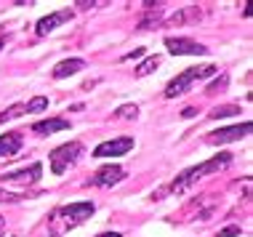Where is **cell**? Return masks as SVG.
Masks as SVG:
<instances>
[{
	"label": "cell",
	"instance_id": "1",
	"mask_svg": "<svg viewBox=\"0 0 253 237\" xmlns=\"http://www.w3.org/2000/svg\"><path fill=\"white\" fill-rule=\"evenodd\" d=\"M232 162V155L229 152H221V155H216V158H211L208 162H200V165H195V168H189V171H184L179 179L173 181V192H184V189H189L195 184L200 176H208V173H218V171H224Z\"/></svg>",
	"mask_w": 253,
	"mask_h": 237
},
{
	"label": "cell",
	"instance_id": "2",
	"mask_svg": "<svg viewBox=\"0 0 253 237\" xmlns=\"http://www.w3.org/2000/svg\"><path fill=\"white\" fill-rule=\"evenodd\" d=\"M216 67H189V70H184L179 78H173L166 88V99H176V96H184V93L189 91V85L195 83V80H205L211 75H216Z\"/></svg>",
	"mask_w": 253,
	"mask_h": 237
},
{
	"label": "cell",
	"instance_id": "3",
	"mask_svg": "<svg viewBox=\"0 0 253 237\" xmlns=\"http://www.w3.org/2000/svg\"><path fill=\"white\" fill-rule=\"evenodd\" d=\"M93 211H96V205H93V202H70V205L59 208V211L53 213V219L64 221V224L59 227V232H64V229L78 227V224H83L85 219H91Z\"/></svg>",
	"mask_w": 253,
	"mask_h": 237
},
{
	"label": "cell",
	"instance_id": "4",
	"mask_svg": "<svg viewBox=\"0 0 253 237\" xmlns=\"http://www.w3.org/2000/svg\"><path fill=\"white\" fill-rule=\"evenodd\" d=\"M83 155V147L78 144V141H70V144H61L59 150L51 152V171L61 176L67 171V168L72 165V162H78V158Z\"/></svg>",
	"mask_w": 253,
	"mask_h": 237
},
{
	"label": "cell",
	"instance_id": "5",
	"mask_svg": "<svg viewBox=\"0 0 253 237\" xmlns=\"http://www.w3.org/2000/svg\"><path fill=\"white\" fill-rule=\"evenodd\" d=\"M166 48L173 53V56H205L208 48L197 40L189 38H166Z\"/></svg>",
	"mask_w": 253,
	"mask_h": 237
},
{
	"label": "cell",
	"instance_id": "6",
	"mask_svg": "<svg viewBox=\"0 0 253 237\" xmlns=\"http://www.w3.org/2000/svg\"><path fill=\"white\" fill-rule=\"evenodd\" d=\"M128 150H133V139L131 136H120L112 141H101V144L93 150V158H120Z\"/></svg>",
	"mask_w": 253,
	"mask_h": 237
},
{
	"label": "cell",
	"instance_id": "7",
	"mask_svg": "<svg viewBox=\"0 0 253 237\" xmlns=\"http://www.w3.org/2000/svg\"><path fill=\"white\" fill-rule=\"evenodd\" d=\"M251 133V123H243V125H232V128H218V131L208 133V141L211 144H227V141H237L243 136Z\"/></svg>",
	"mask_w": 253,
	"mask_h": 237
},
{
	"label": "cell",
	"instance_id": "8",
	"mask_svg": "<svg viewBox=\"0 0 253 237\" xmlns=\"http://www.w3.org/2000/svg\"><path fill=\"white\" fill-rule=\"evenodd\" d=\"M123 176H126V171H123L120 165H112V162H109V165L99 168L96 176L91 179V184H93V187H104V189H107V187L120 184V181H123Z\"/></svg>",
	"mask_w": 253,
	"mask_h": 237
},
{
	"label": "cell",
	"instance_id": "9",
	"mask_svg": "<svg viewBox=\"0 0 253 237\" xmlns=\"http://www.w3.org/2000/svg\"><path fill=\"white\" fill-rule=\"evenodd\" d=\"M70 19H72V11H70V8L56 11V13H48V16H43V19L38 22V35H48V32H53L59 24L70 22Z\"/></svg>",
	"mask_w": 253,
	"mask_h": 237
},
{
	"label": "cell",
	"instance_id": "10",
	"mask_svg": "<svg viewBox=\"0 0 253 237\" xmlns=\"http://www.w3.org/2000/svg\"><path fill=\"white\" fill-rule=\"evenodd\" d=\"M40 176H43V165H40V162H32L30 168H24V171H16V173L3 176V181H16V184H35Z\"/></svg>",
	"mask_w": 253,
	"mask_h": 237
},
{
	"label": "cell",
	"instance_id": "11",
	"mask_svg": "<svg viewBox=\"0 0 253 237\" xmlns=\"http://www.w3.org/2000/svg\"><path fill=\"white\" fill-rule=\"evenodd\" d=\"M80 70H85L83 59H64V62H59L56 67H53L51 75L56 80H64V78H70V75H75V72H80Z\"/></svg>",
	"mask_w": 253,
	"mask_h": 237
},
{
	"label": "cell",
	"instance_id": "12",
	"mask_svg": "<svg viewBox=\"0 0 253 237\" xmlns=\"http://www.w3.org/2000/svg\"><path fill=\"white\" fill-rule=\"evenodd\" d=\"M70 128V120L64 118H51V120H40V123L32 125V131L40 133V136H48V133H56V131H67Z\"/></svg>",
	"mask_w": 253,
	"mask_h": 237
},
{
	"label": "cell",
	"instance_id": "13",
	"mask_svg": "<svg viewBox=\"0 0 253 237\" xmlns=\"http://www.w3.org/2000/svg\"><path fill=\"white\" fill-rule=\"evenodd\" d=\"M19 150H22V136H19V133H5V136H0V158H13Z\"/></svg>",
	"mask_w": 253,
	"mask_h": 237
},
{
	"label": "cell",
	"instance_id": "14",
	"mask_svg": "<svg viewBox=\"0 0 253 237\" xmlns=\"http://www.w3.org/2000/svg\"><path fill=\"white\" fill-rule=\"evenodd\" d=\"M160 16H163V8H160V5H155V8H149V11H147V16L139 22V30H149L152 24H157V22H160Z\"/></svg>",
	"mask_w": 253,
	"mask_h": 237
},
{
	"label": "cell",
	"instance_id": "15",
	"mask_svg": "<svg viewBox=\"0 0 253 237\" xmlns=\"http://www.w3.org/2000/svg\"><path fill=\"white\" fill-rule=\"evenodd\" d=\"M160 67V56H147L144 62H141L139 67H136V75L139 78H144V75H149L152 70H157Z\"/></svg>",
	"mask_w": 253,
	"mask_h": 237
},
{
	"label": "cell",
	"instance_id": "16",
	"mask_svg": "<svg viewBox=\"0 0 253 237\" xmlns=\"http://www.w3.org/2000/svg\"><path fill=\"white\" fill-rule=\"evenodd\" d=\"M229 115H240V107H237V104H224V107H216V110H211L208 118L221 120V118H229Z\"/></svg>",
	"mask_w": 253,
	"mask_h": 237
},
{
	"label": "cell",
	"instance_id": "17",
	"mask_svg": "<svg viewBox=\"0 0 253 237\" xmlns=\"http://www.w3.org/2000/svg\"><path fill=\"white\" fill-rule=\"evenodd\" d=\"M24 112H27V104H24V101H19V104L8 107V110L0 115V123H5V120H16L19 115H24Z\"/></svg>",
	"mask_w": 253,
	"mask_h": 237
},
{
	"label": "cell",
	"instance_id": "18",
	"mask_svg": "<svg viewBox=\"0 0 253 237\" xmlns=\"http://www.w3.org/2000/svg\"><path fill=\"white\" fill-rule=\"evenodd\" d=\"M136 115H139V107L136 104H123V107L115 110V118H120V120H131V118H136Z\"/></svg>",
	"mask_w": 253,
	"mask_h": 237
},
{
	"label": "cell",
	"instance_id": "19",
	"mask_svg": "<svg viewBox=\"0 0 253 237\" xmlns=\"http://www.w3.org/2000/svg\"><path fill=\"white\" fill-rule=\"evenodd\" d=\"M27 104V112H40V110H48V99L45 96H35L32 101H24Z\"/></svg>",
	"mask_w": 253,
	"mask_h": 237
},
{
	"label": "cell",
	"instance_id": "20",
	"mask_svg": "<svg viewBox=\"0 0 253 237\" xmlns=\"http://www.w3.org/2000/svg\"><path fill=\"white\" fill-rule=\"evenodd\" d=\"M19 200H24L22 195L8 192V189H0V202H19Z\"/></svg>",
	"mask_w": 253,
	"mask_h": 237
},
{
	"label": "cell",
	"instance_id": "21",
	"mask_svg": "<svg viewBox=\"0 0 253 237\" xmlns=\"http://www.w3.org/2000/svg\"><path fill=\"white\" fill-rule=\"evenodd\" d=\"M235 235H240V227H237V224H232V227H227V229L218 232V237H235Z\"/></svg>",
	"mask_w": 253,
	"mask_h": 237
},
{
	"label": "cell",
	"instance_id": "22",
	"mask_svg": "<svg viewBox=\"0 0 253 237\" xmlns=\"http://www.w3.org/2000/svg\"><path fill=\"white\" fill-rule=\"evenodd\" d=\"M227 83H229V80H227V75H221V78H218V80H216V83H213V85H211V88H208V93H213V91H216V88H224V85H227Z\"/></svg>",
	"mask_w": 253,
	"mask_h": 237
},
{
	"label": "cell",
	"instance_id": "23",
	"mask_svg": "<svg viewBox=\"0 0 253 237\" xmlns=\"http://www.w3.org/2000/svg\"><path fill=\"white\" fill-rule=\"evenodd\" d=\"M141 56H144V48H136L133 53H126L123 59H126V62H131V59H141Z\"/></svg>",
	"mask_w": 253,
	"mask_h": 237
},
{
	"label": "cell",
	"instance_id": "24",
	"mask_svg": "<svg viewBox=\"0 0 253 237\" xmlns=\"http://www.w3.org/2000/svg\"><path fill=\"white\" fill-rule=\"evenodd\" d=\"M195 115H197V110H192V107H187V110L181 112V118H195Z\"/></svg>",
	"mask_w": 253,
	"mask_h": 237
},
{
	"label": "cell",
	"instance_id": "25",
	"mask_svg": "<svg viewBox=\"0 0 253 237\" xmlns=\"http://www.w3.org/2000/svg\"><path fill=\"white\" fill-rule=\"evenodd\" d=\"M96 237H120V232H104V235H96Z\"/></svg>",
	"mask_w": 253,
	"mask_h": 237
},
{
	"label": "cell",
	"instance_id": "26",
	"mask_svg": "<svg viewBox=\"0 0 253 237\" xmlns=\"http://www.w3.org/2000/svg\"><path fill=\"white\" fill-rule=\"evenodd\" d=\"M3 227H5V219H3V216H0V232H3Z\"/></svg>",
	"mask_w": 253,
	"mask_h": 237
}]
</instances>
